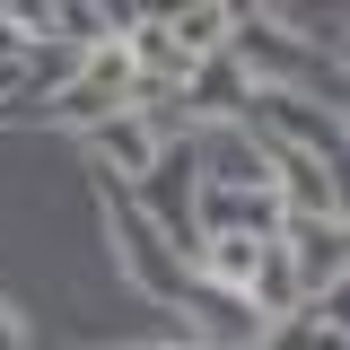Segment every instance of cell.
<instances>
[{"mask_svg": "<svg viewBox=\"0 0 350 350\" xmlns=\"http://www.w3.org/2000/svg\"><path fill=\"white\" fill-rule=\"evenodd\" d=\"M105 219H114V262H123L131 289H149V298H193V271H184L175 245L149 228V211H140L131 193H114V175H105Z\"/></svg>", "mask_w": 350, "mask_h": 350, "instance_id": "obj_1", "label": "cell"}, {"mask_svg": "<svg viewBox=\"0 0 350 350\" xmlns=\"http://www.w3.org/2000/svg\"><path fill=\"white\" fill-rule=\"evenodd\" d=\"M193 167H202V184H211V193H271V149H262L237 114L193 131Z\"/></svg>", "mask_w": 350, "mask_h": 350, "instance_id": "obj_2", "label": "cell"}, {"mask_svg": "<svg viewBox=\"0 0 350 350\" xmlns=\"http://www.w3.org/2000/svg\"><path fill=\"white\" fill-rule=\"evenodd\" d=\"M280 245H289V262H298L306 306L324 298V289H342V271H350V228H342V219H289Z\"/></svg>", "mask_w": 350, "mask_h": 350, "instance_id": "obj_3", "label": "cell"}, {"mask_svg": "<svg viewBox=\"0 0 350 350\" xmlns=\"http://www.w3.org/2000/svg\"><path fill=\"white\" fill-rule=\"evenodd\" d=\"M88 149L123 175V184H140V175L158 167V149H167V123H149V114H131V105H123V114H105V123L88 131Z\"/></svg>", "mask_w": 350, "mask_h": 350, "instance_id": "obj_4", "label": "cell"}, {"mask_svg": "<svg viewBox=\"0 0 350 350\" xmlns=\"http://www.w3.org/2000/svg\"><path fill=\"white\" fill-rule=\"evenodd\" d=\"M167 36H175V53L202 70L211 53H228V36H237V9H219V0H202V9H167Z\"/></svg>", "mask_w": 350, "mask_h": 350, "instance_id": "obj_5", "label": "cell"}, {"mask_svg": "<svg viewBox=\"0 0 350 350\" xmlns=\"http://www.w3.org/2000/svg\"><path fill=\"white\" fill-rule=\"evenodd\" d=\"M0 62H27V36H18V9H0Z\"/></svg>", "mask_w": 350, "mask_h": 350, "instance_id": "obj_6", "label": "cell"}, {"mask_svg": "<svg viewBox=\"0 0 350 350\" xmlns=\"http://www.w3.org/2000/svg\"><path fill=\"white\" fill-rule=\"evenodd\" d=\"M27 79H36V62H0V96H18Z\"/></svg>", "mask_w": 350, "mask_h": 350, "instance_id": "obj_7", "label": "cell"}, {"mask_svg": "<svg viewBox=\"0 0 350 350\" xmlns=\"http://www.w3.org/2000/svg\"><path fill=\"white\" fill-rule=\"evenodd\" d=\"M0 350H27V342H18V324H9V315H0Z\"/></svg>", "mask_w": 350, "mask_h": 350, "instance_id": "obj_8", "label": "cell"}, {"mask_svg": "<svg viewBox=\"0 0 350 350\" xmlns=\"http://www.w3.org/2000/svg\"><path fill=\"white\" fill-rule=\"evenodd\" d=\"M333 53H342V70H350V36H342V44H333Z\"/></svg>", "mask_w": 350, "mask_h": 350, "instance_id": "obj_9", "label": "cell"}, {"mask_svg": "<svg viewBox=\"0 0 350 350\" xmlns=\"http://www.w3.org/2000/svg\"><path fill=\"white\" fill-rule=\"evenodd\" d=\"M342 131H350V123H342Z\"/></svg>", "mask_w": 350, "mask_h": 350, "instance_id": "obj_10", "label": "cell"}]
</instances>
